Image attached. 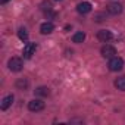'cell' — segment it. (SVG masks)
I'll list each match as a JSON object with an SVG mask.
<instances>
[{
  "mask_svg": "<svg viewBox=\"0 0 125 125\" xmlns=\"http://www.w3.org/2000/svg\"><path fill=\"white\" fill-rule=\"evenodd\" d=\"M109 69L112 71V72H118V71H121L122 68H124V60H122V57H118V56H115V57H112L110 60H109Z\"/></svg>",
  "mask_w": 125,
  "mask_h": 125,
  "instance_id": "1",
  "label": "cell"
},
{
  "mask_svg": "<svg viewBox=\"0 0 125 125\" xmlns=\"http://www.w3.org/2000/svg\"><path fill=\"white\" fill-rule=\"evenodd\" d=\"M8 66H9L10 71H13V72H19V71L22 69V66H24V62H22L21 57H10L9 62H8Z\"/></svg>",
  "mask_w": 125,
  "mask_h": 125,
  "instance_id": "2",
  "label": "cell"
},
{
  "mask_svg": "<svg viewBox=\"0 0 125 125\" xmlns=\"http://www.w3.org/2000/svg\"><path fill=\"white\" fill-rule=\"evenodd\" d=\"M100 53H102V56H103V57H106V59H112V57H115V56H116V49H115L113 46L106 44V46H103V47H102Z\"/></svg>",
  "mask_w": 125,
  "mask_h": 125,
  "instance_id": "3",
  "label": "cell"
},
{
  "mask_svg": "<svg viewBox=\"0 0 125 125\" xmlns=\"http://www.w3.org/2000/svg\"><path fill=\"white\" fill-rule=\"evenodd\" d=\"M35 49H37V46H35L34 43H27V44L24 46V50H22L24 57H25V59H31L32 54L35 53Z\"/></svg>",
  "mask_w": 125,
  "mask_h": 125,
  "instance_id": "4",
  "label": "cell"
},
{
  "mask_svg": "<svg viewBox=\"0 0 125 125\" xmlns=\"http://www.w3.org/2000/svg\"><path fill=\"white\" fill-rule=\"evenodd\" d=\"M28 109L31 112H40V110L44 109V102H41L40 99H34L28 103Z\"/></svg>",
  "mask_w": 125,
  "mask_h": 125,
  "instance_id": "5",
  "label": "cell"
},
{
  "mask_svg": "<svg viewBox=\"0 0 125 125\" xmlns=\"http://www.w3.org/2000/svg\"><path fill=\"white\" fill-rule=\"evenodd\" d=\"M106 9H107V12H109L110 15H119V13L122 12V5L118 3V2H112V3L107 5Z\"/></svg>",
  "mask_w": 125,
  "mask_h": 125,
  "instance_id": "6",
  "label": "cell"
},
{
  "mask_svg": "<svg viewBox=\"0 0 125 125\" xmlns=\"http://www.w3.org/2000/svg\"><path fill=\"white\" fill-rule=\"evenodd\" d=\"M112 37H113V34H112V31H109V30H100V31L97 32V38H99L100 41H103V43L110 41Z\"/></svg>",
  "mask_w": 125,
  "mask_h": 125,
  "instance_id": "7",
  "label": "cell"
},
{
  "mask_svg": "<svg viewBox=\"0 0 125 125\" xmlns=\"http://www.w3.org/2000/svg\"><path fill=\"white\" fill-rule=\"evenodd\" d=\"M77 12L81 13V15H87V13H90V12H91V3H88V2H83V3H80V5L77 6Z\"/></svg>",
  "mask_w": 125,
  "mask_h": 125,
  "instance_id": "8",
  "label": "cell"
},
{
  "mask_svg": "<svg viewBox=\"0 0 125 125\" xmlns=\"http://www.w3.org/2000/svg\"><path fill=\"white\" fill-rule=\"evenodd\" d=\"M12 103H13V96L12 94H8L6 97H3L2 103H0V109H2V110H8Z\"/></svg>",
  "mask_w": 125,
  "mask_h": 125,
  "instance_id": "9",
  "label": "cell"
},
{
  "mask_svg": "<svg viewBox=\"0 0 125 125\" xmlns=\"http://www.w3.org/2000/svg\"><path fill=\"white\" fill-rule=\"evenodd\" d=\"M53 30H54V25H53L52 22H44V24H41V27H40L41 34H52Z\"/></svg>",
  "mask_w": 125,
  "mask_h": 125,
  "instance_id": "10",
  "label": "cell"
},
{
  "mask_svg": "<svg viewBox=\"0 0 125 125\" xmlns=\"http://www.w3.org/2000/svg\"><path fill=\"white\" fill-rule=\"evenodd\" d=\"M84 40H85V34H84L83 31H78V32H75V34L72 35V41H74V43H77V44L83 43Z\"/></svg>",
  "mask_w": 125,
  "mask_h": 125,
  "instance_id": "11",
  "label": "cell"
},
{
  "mask_svg": "<svg viewBox=\"0 0 125 125\" xmlns=\"http://www.w3.org/2000/svg\"><path fill=\"white\" fill-rule=\"evenodd\" d=\"M115 87L118 90H121V91H125V75L115 80Z\"/></svg>",
  "mask_w": 125,
  "mask_h": 125,
  "instance_id": "12",
  "label": "cell"
},
{
  "mask_svg": "<svg viewBox=\"0 0 125 125\" xmlns=\"http://www.w3.org/2000/svg\"><path fill=\"white\" fill-rule=\"evenodd\" d=\"M28 85H30V83H28V80H25V78H19V80L16 81V88H19V90H27Z\"/></svg>",
  "mask_w": 125,
  "mask_h": 125,
  "instance_id": "13",
  "label": "cell"
},
{
  "mask_svg": "<svg viewBox=\"0 0 125 125\" xmlns=\"http://www.w3.org/2000/svg\"><path fill=\"white\" fill-rule=\"evenodd\" d=\"M35 94H37V96H41V97H46V96L50 94V90H49L47 87L41 85V87H38V88L35 90Z\"/></svg>",
  "mask_w": 125,
  "mask_h": 125,
  "instance_id": "14",
  "label": "cell"
},
{
  "mask_svg": "<svg viewBox=\"0 0 125 125\" xmlns=\"http://www.w3.org/2000/svg\"><path fill=\"white\" fill-rule=\"evenodd\" d=\"M18 37H19L22 41H27V40H28V32H27V30H25V28H19V30H18Z\"/></svg>",
  "mask_w": 125,
  "mask_h": 125,
  "instance_id": "15",
  "label": "cell"
},
{
  "mask_svg": "<svg viewBox=\"0 0 125 125\" xmlns=\"http://www.w3.org/2000/svg\"><path fill=\"white\" fill-rule=\"evenodd\" d=\"M8 2H9V0H0V3H3V5H5V3H8Z\"/></svg>",
  "mask_w": 125,
  "mask_h": 125,
  "instance_id": "16",
  "label": "cell"
}]
</instances>
